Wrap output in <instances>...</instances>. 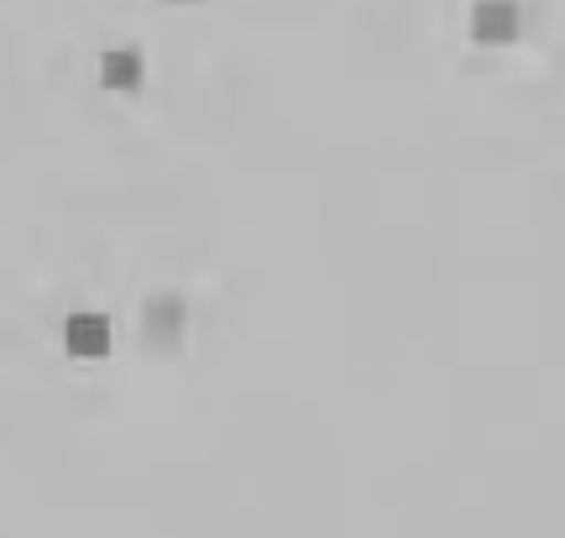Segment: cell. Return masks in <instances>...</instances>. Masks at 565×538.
I'll return each mask as SVG.
<instances>
[{
    "instance_id": "cell-1",
    "label": "cell",
    "mask_w": 565,
    "mask_h": 538,
    "mask_svg": "<svg viewBox=\"0 0 565 538\" xmlns=\"http://www.w3.org/2000/svg\"><path fill=\"white\" fill-rule=\"evenodd\" d=\"M63 351L74 361H100L110 351V320L105 314H68L63 320Z\"/></svg>"
},
{
    "instance_id": "cell-2",
    "label": "cell",
    "mask_w": 565,
    "mask_h": 538,
    "mask_svg": "<svg viewBox=\"0 0 565 538\" xmlns=\"http://www.w3.org/2000/svg\"><path fill=\"white\" fill-rule=\"evenodd\" d=\"M141 335L152 351H173L183 335V303L179 299H152L141 309Z\"/></svg>"
},
{
    "instance_id": "cell-3",
    "label": "cell",
    "mask_w": 565,
    "mask_h": 538,
    "mask_svg": "<svg viewBox=\"0 0 565 538\" xmlns=\"http://www.w3.org/2000/svg\"><path fill=\"white\" fill-rule=\"evenodd\" d=\"M471 32L482 42H513L519 37V11L503 6V0H487V6H477V17H471Z\"/></svg>"
},
{
    "instance_id": "cell-4",
    "label": "cell",
    "mask_w": 565,
    "mask_h": 538,
    "mask_svg": "<svg viewBox=\"0 0 565 538\" xmlns=\"http://www.w3.org/2000/svg\"><path fill=\"white\" fill-rule=\"evenodd\" d=\"M100 84H110V89H137L141 84V58L137 53H105L100 58Z\"/></svg>"
}]
</instances>
